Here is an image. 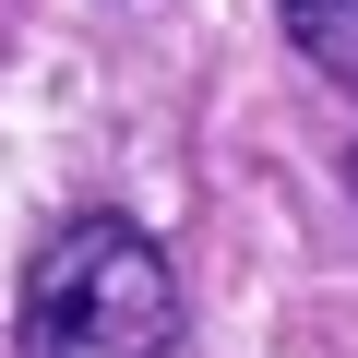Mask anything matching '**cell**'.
I'll use <instances>...</instances> for the list:
<instances>
[{
    "label": "cell",
    "mask_w": 358,
    "mask_h": 358,
    "mask_svg": "<svg viewBox=\"0 0 358 358\" xmlns=\"http://www.w3.org/2000/svg\"><path fill=\"white\" fill-rule=\"evenodd\" d=\"M275 13H287V36H299V60L358 108V0H275Z\"/></svg>",
    "instance_id": "cell-2"
},
{
    "label": "cell",
    "mask_w": 358,
    "mask_h": 358,
    "mask_svg": "<svg viewBox=\"0 0 358 358\" xmlns=\"http://www.w3.org/2000/svg\"><path fill=\"white\" fill-rule=\"evenodd\" d=\"M346 192H358V155H346Z\"/></svg>",
    "instance_id": "cell-3"
},
{
    "label": "cell",
    "mask_w": 358,
    "mask_h": 358,
    "mask_svg": "<svg viewBox=\"0 0 358 358\" xmlns=\"http://www.w3.org/2000/svg\"><path fill=\"white\" fill-rule=\"evenodd\" d=\"M179 346H192L179 275H167L155 227H131L120 203H84L24 251L13 358H179Z\"/></svg>",
    "instance_id": "cell-1"
}]
</instances>
